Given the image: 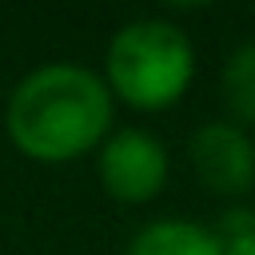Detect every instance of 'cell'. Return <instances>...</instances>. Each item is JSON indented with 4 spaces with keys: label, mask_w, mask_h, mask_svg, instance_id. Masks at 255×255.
I'll return each instance as SVG.
<instances>
[{
    "label": "cell",
    "mask_w": 255,
    "mask_h": 255,
    "mask_svg": "<svg viewBox=\"0 0 255 255\" xmlns=\"http://www.w3.org/2000/svg\"><path fill=\"white\" fill-rule=\"evenodd\" d=\"M4 124L28 159L64 163L100 143L112 124V92L80 64H44L16 84Z\"/></svg>",
    "instance_id": "obj_1"
},
{
    "label": "cell",
    "mask_w": 255,
    "mask_h": 255,
    "mask_svg": "<svg viewBox=\"0 0 255 255\" xmlns=\"http://www.w3.org/2000/svg\"><path fill=\"white\" fill-rule=\"evenodd\" d=\"M128 255H223V243H219L211 231L195 227V223L163 219V223L143 227V231L131 239Z\"/></svg>",
    "instance_id": "obj_5"
},
{
    "label": "cell",
    "mask_w": 255,
    "mask_h": 255,
    "mask_svg": "<svg viewBox=\"0 0 255 255\" xmlns=\"http://www.w3.org/2000/svg\"><path fill=\"white\" fill-rule=\"evenodd\" d=\"M219 88L231 116L239 124H255V44H243L231 52V60L223 64Z\"/></svg>",
    "instance_id": "obj_6"
},
{
    "label": "cell",
    "mask_w": 255,
    "mask_h": 255,
    "mask_svg": "<svg viewBox=\"0 0 255 255\" xmlns=\"http://www.w3.org/2000/svg\"><path fill=\"white\" fill-rule=\"evenodd\" d=\"M223 255H255V231H247V235H231V243L223 247Z\"/></svg>",
    "instance_id": "obj_7"
},
{
    "label": "cell",
    "mask_w": 255,
    "mask_h": 255,
    "mask_svg": "<svg viewBox=\"0 0 255 255\" xmlns=\"http://www.w3.org/2000/svg\"><path fill=\"white\" fill-rule=\"evenodd\" d=\"M100 179L120 203H147L167 179V151L147 131L124 128L100 151Z\"/></svg>",
    "instance_id": "obj_3"
},
{
    "label": "cell",
    "mask_w": 255,
    "mask_h": 255,
    "mask_svg": "<svg viewBox=\"0 0 255 255\" xmlns=\"http://www.w3.org/2000/svg\"><path fill=\"white\" fill-rule=\"evenodd\" d=\"M187 151L195 175L215 195H243L255 183V143L235 124H203Z\"/></svg>",
    "instance_id": "obj_4"
},
{
    "label": "cell",
    "mask_w": 255,
    "mask_h": 255,
    "mask_svg": "<svg viewBox=\"0 0 255 255\" xmlns=\"http://www.w3.org/2000/svg\"><path fill=\"white\" fill-rule=\"evenodd\" d=\"M191 68L195 56L183 28L167 20H135L120 28L108 48V84L124 104L139 112L171 108L187 92Z\"/></svg>",
    "instance_id": "obj_2"
}]
</instances>
